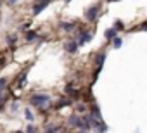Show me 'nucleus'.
Masks as SVG:
<instances>
[{"mask_svg":"<svg viewBox=\"0 0 147 133\" xmlns=\"http://www.w3.org/2000/svg\"><path fill=\"white\" fill-rule=\"evenodd\" d=\"M26 38H28V42H33V40L36 38V33H35V31H28V35H26Z\"/></svg>","mask_w":147,"mask_h":133,"instance_id":"15","label":"nucleus"},{"mask_svg":"<svg viewBox=\"0 0 147 133\" xmlns=\"http://www.w3.org/2000/svg\"><path fill=\"white\" fill-rule=\"evenodd\" d=\"M9 99V90L4 87V88H0V104H5V100Z\"/></svg>","mask_w":147,"mask_h":133,"instance_id":"8","label":"nucleus"},{"mask_svg":"<svg viewBox=\"0 0 147 133\" xmlns=\"http://www.w3.org/2000/svg\"><path fill=\"white\" fill-rule=\"evenodd\" d=\"M121 45H123V40H121L119 36H114V38H113V47H114V48H121Z\"/></svg>","mask_w":147,"mask_h":133,"instance_id":"12","label":"nucleus"},{"mask_svg":"<svg viewBox=\"0 0 147 133\" xmlns=\"http://www.w3.org/2000/svg\"><path fill=\"white\" fill-rule=\"evenodd\" d=\"M107 2H118V0H107Z\"/></svg>","mask_w":147,"mask_h":133,"instance_id":"24","label":"nucleus"},{"mask_svg":"<svg viewBox=\"0 0 147 133\" xmlns=\"http://www.w3.org/2000/svg\"><path fill=\"white\" fill-rule=\"evenodd\" d=\"M99 11H100V7L95 4V5H92L87 12H85V17H87V21H90V23H94L95 19H97V16H99Z\"/></svg>","mask_w":147,"mask_h":133,"instance_id":"2","label":"nucleus"},{"mask_svg":"<svg viewBox=\"0 0 147 133\" xmlns=\"http://www.w3.org/2000/svg\"><path fill=\"white\" fill-rule=\"evenodd\" d=\"M45 130H47V131H61L62 128H61V126H47Z\"/></svg>","mask_w":147,"mask_h":133,"instance_id":"17","label":"nucleus"},{"mask_svg":"<svg viewBox=\"0 0 147 133\" xmlns=\"http://www.w3.org/2000/svg\"><path fill=\"white\" fill-rule=\"evenodd\" d=\"M28 71H30V68H26L23 73H21V76H19V87H24V83H26V75H28Z\"/></svg>","mask_w":147,"mask_h":133,"instance_id":"9","label":"nucleus"},{"mask_svg":"<svg viewBox=\"0 0 147 133\" xmlns=\"http://www.w3.org/2000/svg\"><path fill=\"white\" fill-rule=\"evenodd\" d=\"M7 40H9V45H11V47H14V42H16V40H14V36H9Z\"/></svg>","mask_w":147,"mask_h":133,"instance_id":"21","label":"nucleus"},{"mask_svg":"<svg viewBox=\"0 0 147 133\" xmlns=\"http://www.w3.org/2000/svg\"><path fill=\"white\" fill-rule=\"evenodd\" d=\"M104 60H106V52H100V55H97V60H95V73H94V80H95V78H97V75L102 71Z\"/></svg>","mask_w":147,"mask_h":133,"instance_id":"3","label":"nucleus"},{"mask_svg":"<svg viewBox=\"0 0 147 133\" xmlns=\"http://www.w3.org/2000/svg\"><path fill=\"white\" fill-rule=\"evenodd\" d=\"M18 2H19V0H9V4H11V5H14V4H18Z\"/></svg>","mask_w":147,"mask_h":133,"instance_id":"23","label":"nucleus"},{"mask_svg":"<svg viewBox=\"0 0 147 133\" xmlns=\"http://www.w3.org/2000/svg\"><path fill=\"white\" fill-rule=\"evenodd\" d=\"M64 48H66L67 54H75V52L78 50V42H76V40H69V42L64 45Z\"/></svg>","mask_w":147,"mask_h":133,"instance_id":"6","label":"nucleus"},{"mask_svg":"<svg viewBox=\"0 0 147 133\" xmlns=\"http://www.w3.org/2000/svg\"><path fill=\"white\" fill-rule=\"evenodd\" d=\"M64 105H71V100H61V102L57 104V109H61V107H64Z\"/></svg>","mask_w":147,"mask_h":133,"instance_id":"16","label":"nucleus"},{"mask_svg":"<svg viewBox=\"0 0 147 133\" xmlns=\"http://www.w3.org/2000/svg\"><path fill=\"white\" fill-rule=\"evenodd\" d=\"M61 28L64 31H73V28H75V23H61Z\"/></svg>","mask_w":147,"mask_h":133,"instance_id":"10","label":"nucleus"},{"mask_svg":"<svg viewBox=\"0 0 147 133\" xmlns=\"http://www.w3.org/2000/svg\"><path fill=\"white\" fill-rule=\"evenodd\" d=\"M50 2H52V0H38V2L33 5V14H40Z\"/></svg>","mask_w":147,"mask_h":133,"instance_id":"5","label":"nucleus"},{"mask_svg":"<svg viewBox=\"0 0 147 133\" xmlns=\"http://www.w3.org/2000/svg\"><path fill=\"white\" fill-rule=\"evenodd\" d=\"M76 40H78V47H82V45H85V43H88L92 40V33L90 31H82Z\"/></svg>","mask_w":147,"mask_h":133,"instance_id":"4","label":"nucleus"},{"mask_svg":"<svg viewBox=\"0 0 147 133\" xmlns=\"http://www.w3.org/2000/svg\"><path fill=\"white\" fill-rule=\"evenodd\" d=\"M116 33H118V28H109V30H106L104 36H106V40H113L116 36Z\"/></svg>","mask_w":147,"mask_h":133,"instance_id":"7","label":"nucleus"},{"mask_svg":"<svg viewBox=\"0 0 147 133\" xmlns=\"http://www.w3.org/2000/svg\"><path fill=\"white\" fill-rule=\"evenodd\" d=\"M35 130H36V128H35L33 124H28V128H26V131H35Z\"/></svg>","mask_w":147,"mask_h":133,"instance_id":"22","label":"nucleus"},{"mask_svg":"<svg viewBox=\"0 0 147 133\" xmlns=\"http://www.w3.org/2000/svg\"><path fill=\"white\" fill-rule=\"evenodd\" d=\"M24 118H26L30 123H33V121H35V116H33V112H31L30 109H26V111H24Z\"/></svg>","mask_w":147,"mask_h":133,"instance_id":"13","label":"nucleus"},{"mask_svg":"<svg viewBox=\"0 0 147 133\" xmlns=\"http://www.w3.org/2000/svg\"><path fill=\"white\" fill-rule=\"evenodd\" d=\"M49 102H50V95H47V93H35V95H31V99H30V104L35 105V107H40L42 111H43V107H45Z\"/></svg>","mask_w":147,"mask_h":133,"instance_id":"1","label":"nucleus"},{"mask_svg":"<svg viewBox=\"0 0 147 133\" xmlns=\"http://www.w3.org/2000/svg\"><path fill=\"white\" fill-rule=\"evenodd\" d=\"M138 30H142V31H147V23H142V24L138 26Z\"/></svg>","mask_w":147,"mask_h":133,"instance_id":"20","label":"nucleus"},{"mask_svg":"<svg viewBox=\"0 0 147 133\" xmlns=\"http://www.w3.org/2000/svg\"><path fill=\"white\" fill-rule=\"evenodd\" d=\"M78 123H80V116L75 114V116H71V118H69V124H71V126H75V128H76Z\"/></svg>","mask_w":147,"mask_h":133,"instance_id":"11","label":"nucleus"},{"mask_svg":"<svg viewBox=\"0 0 147 133\" xmlns=\"http://www.w3.org/2000/svg\"><path fill=\"white\" fill-rule=\"evenodd\" d=\"M114 28H118V31H119V30H123V23H121V21L118 19V21H116V26H114Z\"/></svg>","mask_w":147,"mask_h":133,"instance_id":"19","label":"nucleus"},{"mask_svg":"<svg viewBox=\"0 0 147 133\" xmlns=\"http://www.w3.org/2000/svg\"><path fill=\"white\" fill-rule=\"evenodd\" d=\"M4 87H7V80L5 78H0V88H4Z\"/></svg>","mask_w":147,"mask_h":133,"instance_id":"18","label":"nucleus"},{"mask_svg":"<svg viewBox=\"0 0 147 133\" xmlns=\"http://www.w3.org/2000/svg\"><path fill=\"white\" fill-rule=\"evenodd\" d=\"M92 116H94V118H97V119H100V111H99V107H97V105H94V107H92Z\"/></svg>","mask_w":147,"mask_h":133,"instance_id":"14","label":"nucleus"}]
</instances>
